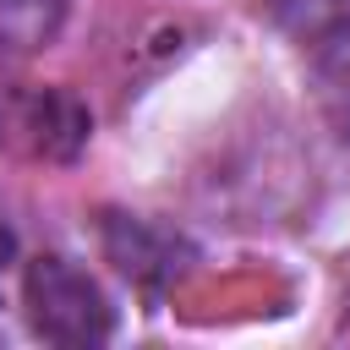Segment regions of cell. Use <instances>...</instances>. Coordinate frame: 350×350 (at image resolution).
<instances>
[{
  "instance_id": "3957f363",
  "label": "cell",
  "mask_w": 350,
  "mask_h": 350,
  "mask_svg": "<svg viewBox=\"0 0 350 350\" xmlns=\"http://www.w3.org/2000/svg\"><path fill=\"white\" fill-rule=\"evenodd\" d=\"M104 252L109 262L137 279V284H164L175 279V257H180V241H170L164 230H153L148 219H126V213H109L104 219Z\"/></svg>"
},
{
  "instance_id": "8992f818",
  "label": "cell",
  "mask_w": 350,
  "mask_h": 350,
  "mask_svg": "<svg viewBox=\"0 0 350 350\" xmlns=\"http://www.w3.org/2000/svg\"><path fill=\"white\" fill-rule=\"evenodd\" d=\"M268 16L290 44H301L312 55L323 38L350 27V0H268Z\"/></svg>"
},
{
  "instance_id": "52a82bcc",
  "label": "cell",
  "mask_w": 350,
  "mask_h": 350,
  "mask_svg": "<svg viewBox=\"0 0 350 350\" xmlns=\"http://www.w3.org/2000/svg\"><path fill=\"white\" fill-rule=\"evenodd\" d=\"M11 257H16V235H11V230H5V224H0V268H5V262H11Z\"/></svg>"
},
{
  "instance_id": "5b68a950",
  "label": "cell",
  "mask_w": 350,
  "mask_h": 350,
  "mask_svg": "<svg viewBox=\"0 0 350 350\" xmlns=\"http://www.w3.org/2000/svg\"><path fill=\"white\" fill-rule=\"evenodd\" d=\"M312 77H317V109L323 120L350 142V27L323 38L312 49Z\"/></svg>"
},
{
  "instance_id": "7a4b0ae2",
  "label": "cell",
  "mask_w": 350,
  "mask_h": 350,
  "mask_svg": "<svg viewBox=\"0 0 350 350\" xmlns=\"http://www.w3.org/2000/svg\"><path fill=\"white\" fill-rule=\"evenodd\" d=\"M93 120L88 109L49 82H0V153L16 159H77Z\"/></svg>"
},
{
  "instance_id": "277c9868",
  "label": "cell",
  "mask_w": 350,
  "mask_h": 350,
  "mask_svg": "<svg viewBox=\"0 0 350 350\" xmlns=\"http://www.w3.org/2000/svg\"><path fill=\"white\" fill-rule=\"evenodd\" d=\"M66 0H0V55H38L60 38Z\"/></svg>"
},
{
  "instance_id": "6da1fadb",
  "label": "cell",
  "mask_w": 350,
  "mask_h": 350,
  "mask_svg": "<svg viewBox=\"0 0 350 350\" xmlns=\"http://www.w3.org/2000/svg\"><path fill=\"white\" fill-rule=\"evenodd\" d=\"M22 306L38 339L49 345H104L115 334V306L88 268L60 252H44L22 268Z\"/></svg>"
}]
</instances>
